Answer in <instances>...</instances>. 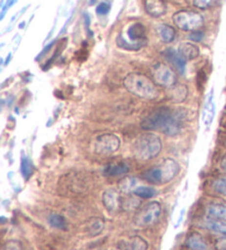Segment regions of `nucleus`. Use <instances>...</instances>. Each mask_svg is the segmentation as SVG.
I'll return each instance as SVG.
<instances>
[{
  "label": "nucleus",
  "instance_id": "obj_8",
  "mask_svg": "<svg viewBox=\"0 0 226 250\" xmlns=\"http://www.w3.org/2000/svg\"><path fill=\"white\" fill-rule=\"evenodd\" d=\"M153 77L156 84L162 86V87L171 88L177 84L176 73L172 71L171 67L161 62L156 63L153 66Z\"/></svg>",
  "mask_w": 226,
  "mask_h": 250
},
{
  "label": "nucleus",
  "instance_id": "obj_6",
  "mask_svg": "<svg viewBox=\"0 0 226 250\" xmlns=\"http://www.w3.org/2000/svg\"><path fill=\"white\" fill-rule=\"evenodd\" d=\"M173 23L183 31H198L204 23V18L201 14L191 10L177 11L172 17Z\"/></svg>",
  "mask_w": 226,
  "mask_h": 250
},
{
  "label": "nucleus",
  "instance_id": "obj_38",
  "mask_svg": "<svg viewBox=\"0 0 226 250\" xmlns=\"http://www.w3.org/2000/svg\"><path fill=\"white\" fill-rule=\"evenodd\" d=\"M11 58H12V53H9L7 55V60H6V62H5V66H7L8 64L10 63V61H11Z\"/></svg>",
  "mask_w": 226,
  "mask_h": 250
},
{
  "label": "nucleus",
  "instance_id": "obj_9",
  "mask_svg": "<svg viewBox=\"0 0 226 250\" xmlns=\"http://www.w3.org/2000/svg\"><path fill=\"white\" fill-rule=\"evenodd\" d=\"M120 146V139L114 133H103L96 137L94 144L95 152L101 156L116 152Z\"/></svg>",
  "mask_w": 226,
  "mask_h": 250
},
{
  "label": "nucleus",
  "instance_id": "obj_35",
  "mask_svg": "<svg viewBox=\"0 0 226 250\" xmlns=\"http://www.w3.org/2000/svg\"><path fill=\"white\" fill-rule=\"evenodd\" d=\"M215 246H216L217 250H226V238L217 240Z\"/></svg>",
  "mask_w": 226,
  "mask_h": 250
},
{
  "label": "nucleus",
  "instance_id": "obj_2",
  "mask_svg": "<svg viewBox=\"0 0 226 250\" xmlns=\"http://www.w3.org/2000/svg\"><path fill=\"white\" fill-rule=\"evenodd\" d=\"M124 86L129 93L147 101H153L159 96V90L154 82L139 73H130L126 76Z\"/></svg>",
  "mask_w": 226,
  "mask_h": 250
},
{
  "label": "nucleus",
  "instance_id": "obj_26",
  "mask_svg": "<svg viewBox=\"0 0 226 250\" xmlns=\"http://www.w3.org/2000/svg\"><path fill=\"white\" fill-rule=\"evenodd\" d=\"M134 194L140 198H153L157 194V191L151 187H138L134 191Z\"/></svg>",
  "mask_w": 226,
  "mask_h": 250
},
{
  "label": "nucleus",
  "instance_id": "obj_16",
  "mask_svg": "<svg viewBox=\"0 0 226 250\" xmlns=\"http://www.w3.org/2000/svg\"><path fill=\"white\" fill-rule=\"evenodd\" d=\"M185 244L191 250H210V246H208L205 238H203L198 232L189 235Z\"/></svg>",
  "mask_w": 226,
  "mask_h": 250
},
{
  "label": "nucleus",
  "instance_id": "obj_27",
  "mask_svg": "<svg viewBox=\"0 0 226 250\" xmlns=\"http://www.w3.org/2000/svg\"><path fill=\"white\" fill-rule=\"evenodd\" d=\"M213 188H214L215 192L226 196V178L215 180L214 182H213Z\"/></svg>",
  "mask_w": 226,
  "mask_h": 250
},
{
  "label": "nucleus",
  "instance_id": "obj_29",
  "mask_svg": "<svg viewBox=\"0 0 226 250\" xmlns=\"http://www.w3.org/2000/svg\"><path fill=\"white\" fill-rule=\"evenodd\" d=\"M213 1H210V0H194V1H192V5L194 6V7H197V8H199V9H203V10H205V9H208V8L210 7H212V5H213Z\"/></svg>",
  "mask_w": 226,
  "mask_h": 250
},
{
  "label": "nucleus",
  "instance_id": "obj_25",
  "mask_svg": "<svg viewBox=\"0 0 226 250\" xmlns=\"http://www.w3.org/2000/svg\"><path fill=\"white\" fill-rule=\"evenodd\" d=\"M49 224L50 226L56 228V229L65 230L68 228V224L65 218L60 214H51L49 216Z\"/></svg>",
  "mask_w": 226,
  "mask_h": 250
},
{
  "label": "nucleus",
  "instance_id": "obj_22",
  "mask_svg": "<svg viewBox=\"0 0 226 250\" xmlns=\"http://www.w3.org/2000/svg\"><path fill=\"white\" fill-rule=\"evenodd\" d=\"M104 226H105V224H104V221L102 218L99 217L90 218L88 224V231L90 236H97L101 234L104 229Z\"/></svg>",
  "mask_w": 226,
  "mask_h": 250
},
{
  "label": "nucleus",
  "instance_id": "obj_12",
  "mask_svg": "<svg viewBox=\"0 0 226 250\" xmlns=\"http://www.w3.org/2000/svg\"><path fill=\"white\" fill-rule=\"evenodd\" d=\"M119 250H148V243L140 236H133L121 239L118 243Z\"/></svg>",
  "mask_w": 226,
  "mask_h": 250
},
{
  "label": "nucleus",
  "instance_id": "obj_36",
  "mask_svg": "<svg viewBox=\"0 0 226 250\" xmlns=\"http://www.w3.org/2000/svg\"><path fill=\"white\" fill-rule=\"evenodd\" d=\"M71 19H72V17H71V18H68V21H67V22H65V24H64V27H63L62 29H61V31H60V36H61V34H63V33L65 32V30L68 29V23L71 22Z\"/></svg>",
  "mask_w": 226,
  "mask_h": 250
},
{
  "label": "nucleus",
  "instance_id": "obj_18",
  "mask_svg": "<svg viewBox=\"0 0 226 250\" xmlns=\"http://www.w3.org/2000/svg\"><path fill=\"white\" fill-rule=\"evenodd\" d=\"M188 97V87L183 84H176L169 90V98L173 103H182Z\"/></svg>",
  "mask_w": 226,
  "mask_h": 250
},
{
  "label": "nucleus",
  "instance_id": "obj_31",
  "mask_svg": "<svg viewBox=\"0 0 226 250\" xmlns=\"http://www.w3.org/2000/svg\"><path fill=\"white\" fill-rule=\"evenodd\" d=\"M189 40L193 42H201L204 39V33L202 31H194L189 34Z\"/></svg>",
  "mask_w": 226,
  "mask_h": 250
},
{
  "label": "nucleus",
  "instance_id": "obj_34",
  "mask_svg": "<svg viewBox=\"0 0 226 250\" xmlns=\"http://www.w3.org/2000/svg\"><path fill=\"white\" fill-rule=\"evenodd\" d=\"M83 18H84V21H85L86 29H88V31H89V33H90V37H93V33H92V31H90V18L89 14H86V12H84Z\"/></svg>",
  "mask_w": 226,
  "mask_h": 250
},
{
  "label": "nucleus",
  "instance_id": "obj_37",
  "mask_svg": "<svg viewBox=\"0 0 226 250\" xmlns=\"http://www.w3.org/2000/svg\"><path fill=\"white\" fill-rule=\"evenodd\" d=\"M220 166L222 167V170L226 171V154L223 157V159H222V160H221V165Z\"/></svg>",
  "mask_w": 226,
  "mask_h": 250
},
{
  "label": "nucleus",
  "instance_id": "obj_5",
  "mask_svg": "<svg viewBox=\"0 0 226 250\" xmlns=\"http://www.w3.org/2000/svg\"><path fill=\"white\" fill-rule=\"evenodd\" d=\"M116 43L120 49L139 51L147 43L146 28L140 22L129 24L128 28L125 30V34L121 32L117 36Z\"/></svg>",
  "mask_w": 226,
  "mask_h": 250
},
{
  "label": "nucleus",
  "instance_id": "obj_10",
  "mask_svg": "<svg viewBox=\"0 0 226 250\" xmlns=\"http://www.w3.org/2000/svg\"><path fill=\"white\" fill-rule=\"evenodd\" d=\"M103 204L110 213H116L120 208V196L116 189H107L103 193Z\"/></svg>",
  "mask_w": 226,
  "mask_h": 250
},
{
  "label": "nucleus",
  "instance_id": "obj_3",
  "mask_svg": "<svg viewBox=\"0 0 226 250\" xmlns=\"http://www.w3.org/2000/svg\"><path fill=\"white\" fill-rule=\"evenodd\" d=\"M180 172V166L171 158L163 159L158 166L150 167L143 172L142 178L151 184H166L170 182Z\"/></svg>",
  "mask_w": 226,
  "mask_h": 250
},
{
  "label": "nucleus",
  "instance_id": "obj_13",
  "mask_svg": "<svg viewBox=\"0 0 226 250\" xmlns=\"http://www.w3.org/2000/svg\"><path fill=\"white\" fill-rule=\"evenodd\" d=\"M215 113H216V106L214 103V90L212 89L206 99L205 106H204L203 114H202V122L204 124V126L205 127L211 126L213 120H214Z\"/></svg>",
  "mask_w": 226,
  "mask_h": 250
},
{
  "label": "nucleus",
  "instance_id": "obj_39",
  "mask_svg": "<svg viewBox=\"0 0 226 250\" xmlns=\"http://www.w3.org/2000/svg\"><path fill=\"white\" fill-rule=\"evenodd\" d=\"M55 25H56V24H55ZM55 25H54V27H53V28H52V29H51V32H50V33H49V36H47V37H46V40H49V39H50V38H51V37H52V33H53V32H54V29H55Z\"/></svg>",
  "mask_w": 226,
  "mask_h": 250
},
{
  "label": "nucleus",
  "instance_id": "obj_30",
  "mask_svg": "<svg viewBox=\"0 0 226 250\" xmlns=\"http://www.w3.org/2000/svg\"><path fill=\"white\" fill-rule=\"evenodd\" d=\"M56 43V40H52V42H50L49 44H46V46L45 47V49H43L40 53H39V55L38 57L36 58V61L37 62H39V61H41V60L45 57V55L50 52V50L52 49V47L54 46V44Z\"/></svg>",
  "mask_w": 226,
  "mask_h": 250
},
{
  "label": "nucleus",
  "instance_id": "obj_21",
  "mask_svg": "<svg viewBox=\"0 0 226 250\" xmlns=\"http://www.w3.org/2000/svg\"><path fill=\"white\" fill-rule=\"evenodd\" d=\"M157 33L159 34V37L161 38L162 42L164 43H170L176 38V30L173 27H171L170 24H166V23H161L157 25Z\"/></svg>",
  "mask_w": 226,
  "mask_h": 250
},
{
  "label": "nucleus",
  "instance_id": "obj_17",
  "mask_svg": "<svg viewBox=\"0 0 226 250\" xmlns=\"http://www.w3.org/2000/svg\"><path fill=\"white\" fill-rule=\"evenodd\" d=\"M178 52L182 55V58L184 60H194L200 55V49L198 45H195L192 42H182L180 43Z\"/></svg>",
  "mask_w": 226,
  "mask_h": 250
},
{
  "label": "nucleus",
  "instance_id": "obj_4",
  "mask_svg": "<svg viewBox=\"0 0 226 250\" xmlns=\"http://www.w3.org/2000/svg\"><path fill=\"white\" fill-rule=\"evenodd\" d=\"M162 150V141L155 133H145L137 138L133 146V152L140 161H149L157 158Z\"/></svg>",
  "mask_w": 226,
  "mask_h": 250
},
{
  "label": "nucleus",
  "instance_id": "obj_33",
  "mask_svg": "<svg viewBox=\"0 0 226 250\" xmlns=\"http://www.w3.org/2000/svg\"><path fill=\"white\" fill-rule=\"evenodd\" d=\"M16 3V1H14V0H12V1H8L7 3H6V6H2L1 8V16H0V20H3V18H5V15H6V12L8 11V9H10V8L12 7V5H15Z\"/></svg>",
  "mask_w": 226,
  "mask_h": 250
},
{
  "label": "nucleus",
  "instance_id": "obj_19",
  "mask_svg": "<svg viewBox=\"0 0 226 250\" xmlns=\"http://www.w3.org/2000/svg\"><path fill=\"white\" fill-rule=\"evenodd\" d=\"M130 167L126 163H111L104 167L103 173L106 176H119L128 173Z\"/></svg>",
  "mask_w": 226,
  "mask_h": 250
},
{
  "label": "nucleus",
  "instance_id": "obj_28",
  "mask_svg": "<svg viewBox=\"0 0 226 250\" xmlns=\"http://www.w3.org/2000/svg\"><path fill=\"white\" fill-rule=\"evenodd\" d=\"M111 2H101L98 3L97 7H96V14L98 16H106L108 15V12L111 11Z\"/></svg>",
  "mask_w": 226,
  "mask_h": 250
},
{
  "label": "nucleus",
  "instance_id": "obj_40",
  "mask_svg": "<svg viewBox=\"0 0 226 250\" xmlns=\"http://www.w3.org/2000/svg\"><path fill=\"white\" fill-rule=\"evenodd\" d=\"M25 24H27L25 22H21V23L19 24V28H20V29H23V28L25 27Z\"/></svg>",
  "mask_w": 226,
  "mask_h": 250
},
{
  "label": "nucleus",
  "instance_id": "obj_24",
  "mask_svg": "<svg viewBox=\"0 0 226 250\" xmlns=\"http://www.w3.org/2000/svg\"><path fill=\"white\" fill-rule=\"evenodd\" d=\"M20 170H21V173H23V176L24 180H29L30 176H31L32 173H33L32 162L27 156L21 157Z\"/></svg>",
  "mask_w": 226,
  "mask_h": 250
},
{
  "label": "nucleus",
  "instance_id": "obj_32",
  "mask_svg": "<svg viewBox=\"0 0 226 250\" xmlns=\"http://www.w3.org/2000/svg\"><path fill=\"white\" fill-rule=\"evenodd\" d=\"M3 250H21V246L18 241L11 240V241H8V243L5 245Z\"/></svg>",
  "mask_w": 226,
  "mask_h": 250
},
{
  "label": "nucleus",
  "instance_id": "obj_15",
  "mask_svg": "<svg viewBox=\"0 0 226 250\" xmlns=\"http://www.w3.org/2000/svg\"><path fill=\"white\" fill-rule=\"evenodd\" d=\"M201 227L205 229L215 232V234L226 235V222L220 221V219L206 217L201 224Z\"/></svg>",
  "mask_w": 226,
  "mask_h": 250
},
{
  "label": "nucleus",
  "instance_id": "obj_23",
  "mask_svg": "<svg viewBox=\"0 0 226 250\" xmlns=\"http://www.w3.org/2000/svg\"><path fill=\"white\" fill-rule=\"evenodd\" d=\"M138 183V180L136 178H132V176H127V178H124L120 180L118 183V188L121 192L124 193H129L134 192L136 189V185Z\"/></svg>",
  "mask_w": 226,
  "mask_h": 250
},
{
  "label": "nucleus",
  "instance_id": "obj_7",
  "mask_svg": "<svg viewBox=\"0 0 226 250\" xmlns=\"http://www.w3.org/2000/svg\"><path fill=\"white\" fill-rule=\"evenodd\" d=\"M161 212V204H160L159 202H150V203L143 206V208L139 210L136 216H135V225L140 228L154 225V224L159 219Z\"/></svg>",
  "mask_w": 226,
  "mask_h": 250
},
{
  "label": "nucleus",
  "instance_id": "obj_20",
  "mask_svg": "<svg viewBox=\"0 0 226 250\" xmlns=\"http://www.w3.org/2000/svg\"><path fill=\"white\" fill-rule=\"evenodd\" d=\"M206 217L226 222V205L219 203L208 205V208H206Z\"/></svg>",
  "mask_w": 226,
  "mask_h": 250
},
{
  "label": "nucleus",
  "instance_id": "obj_1",
  "mask_svg": "<svg viewBox=\"0 0 226 250\" xmlns=\"http://www.w3.org/2000/svg\"><path fill=\"white\" fill-rule=\"evenodd\" d=\"M188 115L189 111L185 109L172 110L169 107H159L141 120L140 127L143 130H160L173 137L181 132Z\"/></svg>",
  "mask_w": 226,
  "mask_h": 250
},
{
  "label": "nucleus",
  "instance_id": "obj_11",
  "mask_svg": "<svg viewBox=\"0 0 226 250\" xmlns=\"http://www.w3.org/2000/svg\"><path fill=\"white\" fill-rule=\"evenodd\" d=\"M163 57L168 60L173 66H175L178 71H179L180 74L183 75L185 73V66H186V60L182 58V55L176 51L172 47H169L163 51Z\"/></svg>",
  "mask_w": 226,
  "mask_h": 250
},
{
  "label": "nucleus",
  "instance_id": "obj_14",
  "mask_svg": "<svg viewBox=\"0 0 226 250\" xmlns=\"http://www.w3.org/2000/svg\"><path fill=\"white\" fill-rule=\"evenodd\" d=\"M145 9L149 16L159 18V17L167 14L168 7L166 2L161 1V0H147L145 1Z\"/></svg>",
  "mask_w": 226,
  "mask_h": 250
}]
</instances>
